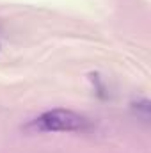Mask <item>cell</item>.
<instances>
[{
  "label": "cell",
  "instance_id": "cell-2",
  "mask_svg": "<svg viewBox=\"0 0 151 153\" xmlns=\"http://www.w3.org/2000/svg\"><path fill=\"white\" fill-rule=\"evenodd\" d=\"M0 48H2V45H0Z\"/></svg>",
  "mask_w": 151,
  "mask_h": 153
},
{
  "label": "cell",
  "instance_id": "cell-1",
  "mask_svg": "<svg viewBox=\"0 0 151 153\" xmlns=\"http://www.w3.org/2000/svg\"><path fill=\"white\" fill-rule=\"evenodd\" d=\"M34 126L41 132H78L87 128V119L70 109H52L36 117Z\"/></svg>",
  "mask_w": 151,
  "mask_h": 153
}]
</instances>
